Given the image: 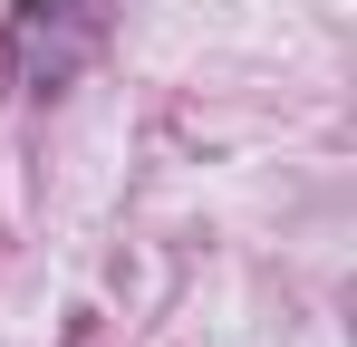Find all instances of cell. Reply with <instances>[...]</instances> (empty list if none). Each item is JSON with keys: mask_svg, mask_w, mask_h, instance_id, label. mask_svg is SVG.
I'll use <instances>...</instances> for the list:
<instances>
[{"mask_svg": "<svg viewBox=\"0 0 357 347\" xmlns=\"http://www.w3.org/2000/svg\"><path fill=\"white\" fill-rule=\"evenodd\" d=\"M97 39H107V10L97 0H20L10 29H0V58H10V77L29 97H59L68 77L97 58Z\"/></svg>", "mask_w": 357, "mask_h": 347, "instance_id": "obj_1", "label": "cell"}]
</instances>
